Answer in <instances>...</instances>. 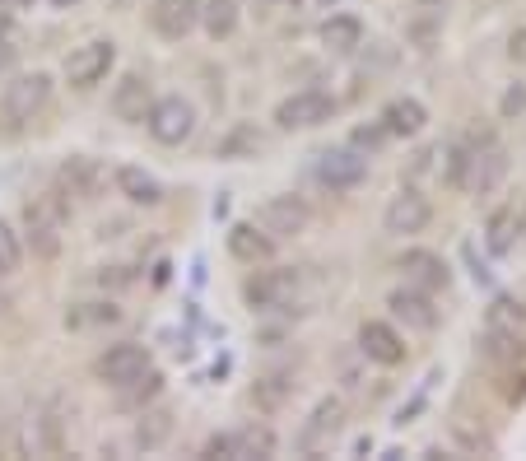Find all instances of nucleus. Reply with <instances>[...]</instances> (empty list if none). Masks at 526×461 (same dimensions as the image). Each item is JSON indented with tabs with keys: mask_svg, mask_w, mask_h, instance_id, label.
Listing matches in <instances>:
<instances>
[{
	"mask_svg": "<svg viewBox=\"0 0 526 461\" xmlns=\"http://www.w3.org/2000/svg\"><path fill=\"white\" fill-rule=\"evenodd\" d=\"M47 98H52V80H47L42 70L10 80L5 94H0V126H5V131H19V126L33 122V117L47 108Z\"/></svg>",
	"mask_w": 526,
	"mask_h": 461,
	"instance_id": "obj_1",
	"label": "nucleus"
},
{
	"mask_svg": "<svg viewBox=\"0 0 526 461\" xmlns=\"http://www.w3.org/2000/svg\"><path fill=\"white\" fill-rule=\"evenodd\" d=\"M61 201L52 196H38V201L24 205V229H28V243L38 257H56L61 252Z\"/></svg>",
	"mask_w": 526,
	"mask_h": 461,
	"instance_id": "obj_2",
	"label": "nucleus"
},
{
	"mask_svg": "<svg viewBox=\"0 0 526 461\" xmlns=\"http://www.w3.org/2000/svg\"><path fill=\"white\" fill-rule=\"evenodd\" d=\"M508 159H503L499 140H480V145H466V163H461V191H489L503 177Z\"/></svg>",
	"mask_w": 526,
	"mask_h": 461,
	"instance_id": "obj_3",
	"label": "nucleus"
},
{
	"mask_svg": "<svg viewBox=\"0 0 526 461\" xmlns=\"http://www.w3.org/2000/svg\"><path fill=\"white\" fill-rule=\"evenodd\" d=\"M331 112H336L331 98L317 94V89H303V94L284 98L280 108H275V126H280V131H308V126L331 122Z\"/></svg>",
	"mask_w": 526,
	"mask_h": 461,
	"instance_id": "obj_4",
	"label": "nucleus"
},
{
	"mask_svg": "<svg viewBox=\"0 0 526 461\" xmlns=\"http://www.w3.org/2000/svg\"><path fill=\"white\" fill-rule=\"evenodd\" d=\"M149 136L159 140V145H182V140L196 131V112H191V103H182V98H159L154 108H149Z\"/></svg>",
	"mask_w": 526,
	"mask_h": 461,
	"instance_id": "obj_5",
	"label": "nucleus"
},
{
	"mask_svg": "<svg viewBox=\"0 0 526 461\" xmlns=\"http://www.w3.org/2000/svg\"><path fill=\"white\" fill-rule=\"evenodd\" d=\"M112 61H117V47H112V42H84V47H75V52L66 56V80L75 84V89H94L112 70Z\"/></svg>",
	"mask_w": 526,
	"mask_h": 461,
	"instance_id": "obj_6",
	"label": "nucleus"
},
{
	"mask_svg": "<svg viewBox=\"0 0 526 461\" xmlns=\"http://www.w3.org/2000/svg\"><path fill=\"white\" fill-rule=\"evenodd\" d=\"M429 219H433L429 196H424V191H415V187H405V191H396L392 201H387V215H382V224H387V233H419Z\"/></svg>",
	"mask_w": 526,
	"mask_h": 461,
	"instance_id": "obj_7",
	"label": "nucleus"
},
{
	"mask_svg": "<svg viewBox=\"0 0 526 461\" xmlns=\"http://www.w3.org/2000/svg\"><path fill=\"white\" fill-rule=\"evenodd\" d=\"M257 224L270 238H294V233L308 229V205L298 201V196H270L257 210Z\"/></svg>",
	"mask_w": 526,
	"mask_h": 461,
	"instance_id": "obj_8",
	"label": "nucleus"
},
{
	"mask_svg": "<svg viewBox=\"0 0 526 461\" xmlns=\"http://www.w3.org/2000/svg\"><path fill=\"white\" fill-rule=\"evenodd\" d=\"M149 24L159 38H187L191 28L201 24V0H154L149 5Z\"/></svg>",
	"mask_w": 526,
	"mask_h": 461,
	"instance_id": "obj_9",
	"label": "nucleus"
},
{
	"mask_svg": "<svg viewBox=\"0 0 526 461\" xmlns=\"http://www.w3.org/2000/svg\"><path fill=\"white\" fill-rule=\"evenodd\" d=\"M145 368H149V350H145V345H131V340H126V345H112L108 354H98L94 373L108 382V387H122V382L140 378Z\"/></svg>",
	"mask_w": 526,
	"mask_h": 461,
	"instance_id": "obj_10",
	"label": "nucleus"
},
{
	"mask_svg": "<svg viewBox=\"0 0 526 461\" xmlns=\"http://www.w3.org/2000/svg\"><path fill=\"white\" fill-rule=\"evenodd\" d=\"M368 173V159H359L354 150H326L322 159H317V177H322L331 191H350L359 187Z\"/></svg>",
	"mask_w": 526,
	"mask_h": 461,
	"instance_id": "obj_11",
	"label": "nucleus"
},
{
	"mask_svg": "<svg viewBox=\"0 0 526 461\" xmlns=\"http://www.w3.org/2000/svg\"><path fill=\"white\" fill-rule=\"evenodd\" d=\"M149 108H154V94H149L145 75H122V84L112 89V112L122 122H145Z\"/></svg>",
	"mask_w": 526,
	"mask_h": 461,
	"instance_id": "obj_12",
	"label": "nucleus"
},
{
	"mask_svg": "<svg viewBox=\"0 0 526 461\" xmlns=\"http://www.w3.org/2000/svg\"><path fill=\"white\" fill-rule=\"evenodd\" d=\"M359 350H364L373 364H387V368L405 359L401 336H396L387 322H364V331H359Z\"/></svg>",
	"mask_w": 526,
	"mask_h": 461,
	"instance_id": "obj_13",
	"label": "nucleus"
},
{
	"mask_svg": "<svg viewBox=\"0 0 526 461\" xmlns=\"http://www.w3.org/2000/svg\"><path fill=\"white\" fill-rule=\"evenodd\" d=\"M387 303H392L396 317H401L405 326H415V331H433V326H438V308H433L429 294H419V289H396Z\"/></svg>",
	"mask_w": 526,
	"mask_h": 461,
	"instance_id": "obj_14",
	"label": "nucleus"
},
{
	"mask_svg": "<svg viewBox=\"0 0 526 461\" xmlns=\"http://www.w3.org/2000/svg\"><path fill=\"white\" fill-rule=\"evenodd\" d=\"M229 252L238 261H247V266H257V261H270L275 238H270L266 229L257 233V224H233V229H229Z\"/></svg>",
	"mask_w": 526,
	"mask_h": 461,
	"instance_id": "obj_15",
	"label": "nucleus"
},
{
	"mask_svg": "<svg viewBox=\"0 0 526 461\" xmlns=\"http://www.w3.org/2000/svg\"><path fill=\"white\" fill-rule=\"evenodd\" d=\"M401 271H405V280L419 285V289H447V280H452L447 266H443V257H433V252H405Z\"/></svg>",
	"mask_w": 526,
	"mask_h": 461,
	"instance_id": "obj_16",
	"label": "nucleus"
},
{
	"mask_svg": "<svg viewBox=\"0 0 526 461\" xmlns=\"http://www.w3.org/2000/svg\"><path fill=\"white\" fill-rule=\"evenodd\" d=\"M424 122H429V112H424L419 98H396V103H387V112H382L387 136H419Z\"/></svg>",
	"mask_w": 526,
	"mask_h": 461,
	"instance_id": "obj_17",
	"label": "nucleus"
},
{
	"mask_svg": "<svg viewBox=\"0 0 526 461\" xmlns=\"http://www.w3.org/2000/svg\"><path fill=\"white\" fill-rule=\"evenodd\" d=\"M359 42H364V24L354 19V14H336V19H326L322 24V47L336 56H350L359 52Z\"/></svg>",
	"mask_w": 526,
	"mask_h": 461,
	"instance_id": "obj_18",
	"label": "nucleus"
},
{
	"mask_svg": "<svg viewBox=\"0 0 526 461\" xmlns=\"http://www.w3.org/2000/svg\"><path fill=\"white\" fill-rule=\"evenodd\" d=\"M298 285V275L289 271H266L257 280H247V303H257V308H275V303L289 299V289Z\"/></svg>",
	"mask_w": 526,
	"mask_h": 461,
	"instance_id": "obj_19",
	"label": "nucleus"
},
{
	"mask_svg": "<svg viewBox=\"0 0 526 461\" xmlns=\"http://www.w3.org/2000/svg\"><path fill=\"white\" fill-rule=\"evenodd\" d=\"M266 150V136H261L257 126H233L229 136L219 140V154L224 159H257Z\"/></svg>",
	"mask_w": 526,
	"mask_h": 461,
	"instance_id": "obj_20",
	"label": "nucleus"
},
{
	"mask_svg": "<svg viewBox=\"0 0 526 461\" xmlns=\"http://www.w3.org/2000/svg\"><path fill=\"white\" fill-rule=\"evenodd\" d=\"M201 24L210 38H229L233 28H238V0H205L201 5Z\"/></svg>",
	"mask_w": 526,
	"mask_h": 461,
	"instance_id": "obj_21",
	"label": "nucleus"
},
{
	"mask_svg": "<svg viewBox=\"0 0 526 461\" xmlns=\"http://www.w3.org/2000/svg\"><path fill=\"white\" fill-rule=\"evenodd\" d=\"M117 187H122V196H131L135 205H159L163 201V187L149 173H140V168H122V173H117Z\"/></svg>",
	"mask_w": 526,
	"mask_h": 461,
	"instance_id": "obj_22",
	"label": "nucleus"
},
{
	"mask_svg": "<svg viewBox=\"0 0 526 461\" xmlns=\"http://www.w3.org/2000/svg\"><path fill=\"white\" fill-rule=\"evenodd\" d=\"M61 182H66L70 196H94L98 182H103V173L94 168V159H70L66 168H61Z\"/></svg>",
	"mask_w": 526,
	"mask_h": 461,
	"instance_id": "obj_23",
	"label": "nucleus"
},
{
	"mask_svg": "<svg viewBox=\"0 0 526 461\" xmlns=\"http://www.w3.org/2000/svg\"><path fill=\"white\" fill-rule=\"evenodd\" d=\"M233 457H275V434L261 424H247L233 434Z\"/></svg>",
	"mask_w": 526,
	"mask_h": 461,
	"instance_id": "obj_24",
	"label": "nucleus"
},
{
	"mask_svg": "<svg viewBox=\"0 0 526 461\" xmlns=\"http://www.w3.org/2000/svg\"><path fill=\"white\" fill-rule=\"evenodd\" d=\"M159 392H163V378L154 373V368H145L140 378L122 382V406H145V401H154Z\"/></svg>",
	"mask_w": 526,
	"mask_h": 461,
	"instance_id": "obj_25",
	"label": "nucleus"
},
{
	"mask_svg": "<svg viewBox=\"0 0 526 461\" xmlns=\"http://www.w3.org/2000/svg\"><path fill=\"white\" fill-rule=\"evenodd\" d=\"M168 434H173V415L168 410H149L145 420H140V429H135V443L140 448H159Z\"/></svg>",
	"mask_w": 526,
	"mask_h": 461,
	"instance_id": "obj_26",
	"label": "nucleus"
},
{
	"mask_svg": "<svg viewBox=\"0 0 526 461\" xmlns=\"http://www.w3.org/2000/svg\"><path fill=\"white\" fill-rule=\"evenodd\" d=\"M340 420H345V401H340V396H326L322 406L312 410V434H336Z\"/></svg>",
	"mask_w": 526,
	"mask_h": 461,
	"instance_id": "obj_27",
	"label": "nucleus"
},
{
	"mask_svg": "<svg viewBox=\"0 0 526 461\" xmlns=\"http://www.w3.org/2000/svg\"><path fill=\"white\" fill-rule=\"evenodd\" d=\"M19 261H24V247H19V233L0 219V271L10 275V271H19Z\"/></svg>",
	"mask_w": 526,
	"mask_h": 461,
	"instance_id": "obj_28",
	"label": "nucleus"
},
{
	"mask_svg": "<svg viewBox=\"0 0 526 461\" xmlns=\"http://www.w3.org/2000/svg\"><path fill=\"white\" fill-rule=\"evenodd\" d=\"M522 322H526V308L513 299H499L494 312H489V326H494V331H513V326H522Z\"/></svg>",
	"mask_w": 526,
	"mask_h": 461,
	"instance_id": "obj_29",
	"label": "nucleus"
},
{
	"mask_svg": "<svg viewBox=\"0 0 526 461\" xmlns=\"http://www.w3.org/2000/svg\"><path fill=\"white\" fill-rule=\"evenodd\" d=\"M499 112H503V117H508V122H517V117H526V84H513V89L503 94Z\"/></svg>",
	"mask_w": 526,
	"mask_h": 461,
	"instance_id": "obj_30",
	"label": "nucleus"
},
{
	"mask_svg": "<svg viewBox=\"0 0 526 461\" xmlns=\"http://www.w3.org/2000/svg\"><path fill=\"white\" fill-rule=\"evenodd\" d=\"M508 224H513V210L494 215V224H489V247L494 252H508Z\"/></svg>",
	"mask_w": 526,
	"mask_h": 461,
	"instance_id": "obj_31",
	"label": "nucleus"
},
{
	"mask_svg": "<svg viewBox=\"0 0 526 461\" xmlns=\"http://www.w3.org/2000/svg\"><path fill=\"white\" fill-rule=\"evenodd\" d=\"M382 140H387V126H359L354 131V145H368V150H378Z\"/></svg>",
	"mask_w": 526,
	"mask_h": 461,
	"instance_id": "obj_32",
	"label": "nucleus"
},
{
	"mask_svg": "<svg viewBox=\"0 0 526 461\" xmlns=\"http://www.w3.org/2000/svg\"><path fill=\"white\" fill-rule=\"evenodd\" d=\"M503 401H508V406H522V401H526V373H513V378H508Z\"/></svg>",
	"mask_w": 526,
	"mask_h": 461,
	"instance_id": "obj_33",
	"label": "nucleus"
},
{
	"mask_svg": "<svg viewBox=\"0 0 526 461\" xmlns=\"http://www.w3.org/2000/svg\"><path fill=\"white\" fill-rule=\"evenodd\" d=\"M205 457H233V434H219L205 443Z\"/></svg>",
	"mask_w": 526,
	"mask_h": 461,
	"instance_id": "obj_34",
	"label": "nucleus"
},
{
	"mask_svg": "<svg viewBox=\"0 0 526 461\" xmlns=\"http://www.w3.org/2000/svg\"><path fill=\"white\" fill-rule=\"evenodd\" d=\"M508 56H513L517 66H526V28H517L513 42H508Z\"/></svg>",
	"mask_w": 526,
	"mask_h": 461,
	"instance_id": "obj_35",
	"label": "nucleus"
},
{
	"mask_svg": "<svg viewBox=\"0 0 526 461\" xmlns=\"http://www.w3.org/2000/svg\"><path fill=\"white\" fill-rule=\"evenodd\" d=\"M47 5H56V10H70V5H80V0H47Z\"/></svg>",
	"mask_w": 526,
	"mask_h": 461,
	"instance_id": "obj_36",
	"label": "nucleus"
},
{
	"mask_svg": "<svg viewBox=\"0 0 526 461\" xmlns=\"http://www.w3.org/2000/svg\"><path fill=\"white\" fill-rule=\"evenodd\" d=\"M112 5H117V10H131V5H135V0H112Z\"/></svg>",
	"mask_w": 526,
	"mask_h": 461,
	"instance_id": "obj_37",
	"label": "nucleus"
},
{
	"mask_svg": "<svg viewBox=\"0 0 526 461\" xmlns=\"http://www.w3.org/2000/svg\"><path fill=\"white\" fill-rule=\"evenodd\" d=\"M5 308H10V299H5V294H0V312H5Z\"/></svg>",
	"mask_w": 526,
	"mask_h": 461,
	"instance_id": "obj_38",
	"label": "nucleus"
},
{
	"mask_svg": "<svg viewBox=\"0 0 526 461\" xmlns=\"http://www.w3.org/2000/svg\"><path fill=\"white\" fill-rule=\"evenodd\" d=\"M522 238H526V210H522Z\"/></svg>",
	"mask_w": 526,
	"mask_h": 461,
	"instance_id": "obj_39",
	"label": "nucleus"
}]
</instances>
